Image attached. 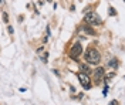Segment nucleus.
<instances>
[{"mask_svg":"<svg viewBox=\"0 0 125 105\" xmlns=\"http://www.w3.org/2000/svg\"><path fill=\"white\" fill-rule=\"evenodd\" d=\"M100 53L97 51L95 48H88L85 53V61L88 63V64H98L100 63Z\"/></svg>","mask_w":125,"mask_h":105,"instance_id":"nucleus-1","label":"nucleus"},{"mask_svg":"<svg viewBox=\"0 0 125 105\" xmlns=\"http://www.w3.org/2000/svg\"><path fill=\"white\" fill-rule=\"evenodd\" d=\"M84 19H85V21L90 26H98V24H101V17L98 16V14H95V13H87Z\"/></svg>","mask_w":125,"mask_h":105,"instance_id":"nucleus-2","label":"nucleus"},{"mask_svg":"<svg viewBox=\"0 0 125 105\" xmlns=\"http://www.w3.org/2000/svg\"><path fill=\"white\" fill-rule=\"evenodd\" d=\"M81 53H83V46L80 43H75L70 50V57L73 60H78V57L81 56Z\"/></svg>","mask_w":125,"mask_h":105,"instance_id":"nucleus-3","label":"nucleus"},{"mask_svg":"<svg viewBox=\"0 0 125 105\" xmlns=\"http://www.w3.org/2000/svg\"><path fill=\"white\" fill-rule=\"evenodd\" d=\"M77 78H78V81L81 82V85L84 87V89L91 88V81H90V77H88V75H85V74H83V73H78Z\"/></svg>","mask_w":125,"mask_h":105,"instance_id":"nucleus-4","label":"nucleus"},{"mask_svg":"<svg viewBox=\"0 0 125 105\" xmlns=\"http://www.w3.org/2000/svg\"><path fill=\"white\" fill-rule=\"evenodd\" d=\"M80 70H81V73H83V74H85V75H88V77H90V74L93 73V71H91V68H90V65L85 64V63L80 64Z\"/></svg>","mask_w":125,"mask_h":105,"instance_id":"nucleus-5","label":"nucleus"},{"mask_svg":"<svg viewBox=\"0 0 125 105\" xmlns=\"http://www.w3.org/2000/svg\"><path fill=\"white\" fill-rule=\"evenodd\" d=\"M94 74H95V81L100 82V80L104 77V68H102V67H98V68L94 71Z\"/></svg>","mask_w":125,"mask_h":105,"instance_id":"nucleus-6","label":"nucleus"},{"mask_svg":"<svg viewBox=\"0 0 125 105\" xmlns=\"http://www.w3.org/2000/svg\"><path fill=\"white\" fill-rule=\"evenodd\" d=\"M83 29H84V30L88 33V34H91V36H95V31H94L93 29H90V27H83Z\"/></svg>","mask_w":125,"mask_h":105,"instance_id":"nucleus-7","label":"nucleus"},{"mask_svg":"<svg viewBox=\"0 0 125 105\" xmlns=\"http://www.w3.org/2000/svg\"><path fill=\"white\" fill-rule=\"evenodd\" d=\"M112 77H114V73H109L108 75H107V78H105V81H107V82H108V81L111 80V78H112Z\"/></svg>","mask_w":125,"mask_h":105,"instance_id":"nucleus-8","label":"nucleus"},{"mask_svg":"<svg viewBox=\"0 0 125 105\" xmlns=\"http://www.w3.org/2000/svg\"><path fill=\"white\" fill-rule=\"evenodd\" d=\"M3 20H4V21H7V14H6V13H3Z\"/></svg>","mask_w":125,"mask_h":105,"instance_id":"nucleus-9","label":"nucleus"}]
</instances>
